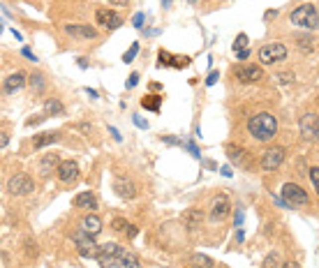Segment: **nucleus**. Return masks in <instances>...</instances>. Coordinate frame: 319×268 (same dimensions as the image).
Instances as JSON below:
<instances>
[{
    "mask_svg": "<svg viewBox=\"0 0 319 268\" xmlns=\"http://www.w3.org/2000/svg\"><path fill=\"white\" fill-rule=\"evenodd\" d=\"M100 262L102 268H144L139 262V257L134 252H127L125 248H120L118 243H104L100 245V252L95 257Z\"/></svg>",
    "mask_w": 319,
    "mask_h": 268,
    "instance_id": "f257e3e1",
    "label": "nucleus"
},
{
    "mask_svg": "<svg viewBox=\"0 0 319 268\" xmlns=\"http://www.w3.org/2000/svg\"><path fill=\"white\" fill-rule=\"evenodd\" d=\"M247 132H250L252 139L261 141V143H268V141H273L275 134H278V121H275L268 111L254 114V116H250V121H247Z\"/></svg>",
    "mask_w": 319,
    "mask_h": 268,
    "instance_id": "f03ea898",
    "label": "nucleus"
},
{
    "mask_svg": "<svg viewBox=\"0 0 319 268\" xmlns=\"http://www.w3.org/2000/svg\"><path fill=\"white\" fill-rule=\"evenodd\" d=\"M289 23L296 28H306V30H317L319 28V12L313 2H306V5H299L289 14Z\"/></svg>",
    "mask_w": 319,
    "mask_h": 268,
    "instance_id": "7ed1b4c3",
    "label": "nucleus"
},
{
    "mask_svg": "<svg viewBox=\"0 0 319 268\" xmlns=\"http://www.w3.org/2000/svg\"><path fill=\"white\" fill-rule=\"evenodd\" d=\"M72 241H74V245H77L81 257H97V252H100V245L95 243L93 234H88V231H83V229L72 236Z\"/></svg>",
    "mask_w": 319,
    "mask_h": 268,
    "instance_id": "20e7f679",
    "label": "nucleus"
},
{
    "mask_svg": "<svg viewBox=\"0 0 319 268\" xmlns=\"http://www.w3.org/2000/svg\"><path fill=\"white\" fill-rule=\"evenodd\" d=\"M287 58V47L280 44V42H273V44H264L259 49V63L261 65H273V63H282Z\"/></svg>",
    "mask_w": 319,
    "mask_h": 268,
    "instance_id": "39448f33",
    "label": "nucleus"
},
{
    "mask_svg": "<svg viewBox=\"0 0 319 268\" xmlns=\"http://www.w3.org/2000/svg\"><path fill=\"white\" fill-rule=\"evenodd\" d=\"M33 190H35V183H33V178L26 176V174H16V176H12V178L7 181V192L14 195V197L30 195Z\"/></svg>",
    "mask_w": 319,
    "mask_h": 268,
    "instance_id": "423d86ee",
    "label": "nucleus"
},
{
    "mask_svg": "<svg viewBox=\"0 0 319 268\" xmlns=\"http://www.w3.org/2000/svg\"><path fill=\"white\" fill-rule=\"evenodd\" d=\"M282 199L289 203L292 208H296V206H306L308 201V192L301 185H296V183H287L285 188H282Z\"/></svg>",
    "mask_w": 319,
    "mask_h": 268,
    "instance_id": "0eeeda50",
    "label": "nucleus"
},
{
    "mask_svg": "<svg viewBox=\"0 0 319 268\" xmlns=\"http://www.w3.org/2000/svg\"><path fill=\"white\" fill-rule=\"evenodd\" d=\"M95 19H97V23H100L104 30H116V28L123 26V16H120L118 12L109 9V7H100V9L95 12Z\"/></svg>",
    "mask_w": 319,
    "mask_h": 268,
    "instance_id": "6e6552de",
    "label": "nucleus"
},
{
    "mask_svg": "<svg viewBox=\"0 0 319 268\" xmlns=\"http://www.w3.org/2000/svg\"><path fill=\"white\" fill-rule=\"evenodd\" d=\"M282 160H285V148L282 146L268 148L264 153V157H261V169H264V171H275V169L282 164Z\"/></svg>",
    "mask_w": 319,
    "mask_h": 268,
    "instance_id": "1a4fd4ad",
    "label": "nucleus"
},
{
    "mask_svg": "<svg viewBox=\"0 0 319 268\" xmlns=\"http://www.w3.org/2000/svg\"><path fill=\"white\" fill-rule=\"evenodd\" d=\"M299 128H301V134H303L306 139H319V116L317 114L301 116Z\"/></svg>",
    "mask_w": 319,
    "mask_h": 268,
    "instance_id": "9d476101",
    "label": "nucleus"
},
{
    "mask_svg": "<svg viewBox=\"0 0 319 268\" xmlns=\"http://www.w3.org/2000/svg\"><path fill=\"white\" fill-rule=\"evenodd\" d=\"M236 79L243 83H257L259 79H264V69L259 65H240L236 67Z\"/></svg>",
    "mask_w": 319,
    "mask_h": 268,
    "instance_id": "9b49d317",
    "label": "nucleus"
},
{
    "mask_svg": "<svg viewBox=\"0 0 319 268\" xmlns=\"http://www.w3.org/2000/svg\"><path fill=\"white\" fill-rule=\"evenodd\" d=\"M229 213H232V203H229V199H227L225 195L215 197V199H213V206H211V220L222 222Z\"/></svg>",
    "mask_w": 319,
    "mask_h": 268,
    "instance_id": "f8f14e48",
    "label": "nucleus"
},
{
    "mask_svg": "<svg viewBox=\"0 0 319 268\" xmlns=\"http://www.w3.org/2000/svg\"><path fill=\"white\" fill-rule=\"evenodd\" d=\"M56 176H58V181L60 183H72L79 178V164L72 160H65V162H60L58 169H56Z\"/></svg>",
    "mask_w": 319,
    "mask_h": 268,
    "instance_id": "ddd939ff",
    "label": "nucleus"
},
{
    "mask_svg": "<svg viewBox=\"0 0 319 268\" xmlns=\"http://www.w3.org/2000/svg\"><path fill=\"white\" fill-rule=\"evenodd\" d=\"M113 190L120 199H134L137 197V185H134L130 178H123V176H116L113 178Z\"/></svg>",
    "mask_w": 319,
    "mask_h": 268,
    "instance_id": "4468645a",
    "label": "nucleus"
},
{
    "mask_svg": "<svg viewBox=\"0 0 319 268\" xmlns=\"http://www.w3.org/2000/svg\"><path fill=\"white\" fill-rule=\"evenodd\" d=\"M183 224H185V229L190 234H194L204 224V210L201 208H187L185 213H183Z\"/></svg>",
    "mask_w": 319,
    "mask_h": 268,
    "instance_id": "2eb2a0df",
    "label": "nucleus"
},
{
    "mask_svg": "<svg viewBox=\"0 0 319 268\" xmlns=\"http://www.w3.org/2000/svg\"><path fill=\"white\" fill-rule=\"evenodd\" d=\"M65 33L77 37V40H95L97 37V30L93 26H83V23H70V26H65Z\"/></svg>",
    "mask_w": 319,
    "mask_h": 268,
    "instance_id": "dca6fc26",
    "label": "nucleus"
},
{
    "mask_svg": "<svg viewBox=\"0 0 319 268\" xmlns=\"http://www.w3.org/2000/svg\"><path fill=\"white\" fill-rule=\"evenodd\" d=\"M23 86H26V74L23 72H14V74H9V76L2 81V90H5L7 95H14Z\"/></svg>",
    "mask_w": 319,
    "mask_h": 268,
    "instance_id": "f3484780",
    "label": "nucleus"
},
{
    "mask_svg": "<svg viewBox=\"0 0 319 268\" xmlns=\"http://www.w3.org/2000/svg\"><path fill=\"white\" fill-rule=\"evenodd\" d=\"M58 139H60L58 132H44V134H37V136H35L33 146H35V150H42V148H47V146H53Z\"/></svg>",
    "mask_w": 319,
    "mask_h": 268,
    "instance_id": "a211bd4d",
    "label": "nucleus"
},
{
    "mask_svg": "<svg viewBox=\"0 0 319 268\" xmlns=\"http://www.w3.org/2000/svg\"><path fill=\"white\" fill-rule=\"evenodd\" d=\"M74 206L83 208V210H95V208H97V199H95V195H90V192H81V195L74 197Z\"/></svg>",
    "mask_w": 319,
    "mask_h": 268,
    "instance_id": "6ab92c4d",
    "label": "nucleus"
},
{
    "mask_svg": "<svg viewBox=\"0 0 319 268\" xmlns=\"http://www.w3.org/2000/svg\"><path fill=\"white\" fill-rule=\"evenodd\" d=\"M81 227H83V231H88V234L97 236L102 231V220L97 217V215H86L83 222H81Z\"/></svg>",
    "mask_w": 319,
    "mask_h": 268,
    "instance_id": "aec40b11",
    "label": "nucleus"
},
{
    "mask_svg": "<svg viewBox=\"0 0 319 268\" xmlns=\"http://www.w3.org/2000/svg\"><path fill=\"white\" fill-rule=\"evenodd\" d=\"M58 164H60L58 155H56V153H47V155H44V160L40 162V174L42 176H49L53 169H58Z\"/></svg>",
    "mask_w": 319,
    "mask_h": 268,
    "instance_id": "412c9836",
    "label": "nucleus"
},
{
    "mask_svg": "<svg viewBox=\"0 0 319 268\" xmlns=\"http://www.w3.org/2000/svg\"><path fill=\"white\" fill-rule=\"evenodd\" d=\"M44 114L47 116H65V107H63V102L60 100H47L44 102Z\"/></svg>",
    "mask_w": 319,
    "mask_h": 268,
    "instance_id": "4be33fe9",
    "label": "nucleus"
},
{
    "mask_svg": "<svg viewBox=\"0 0 319 268\" xmlns=\"http://www.w3.org/2000/svg\"><path fill=\"white\" fill-rule=\"evenodd\" d=\"M160 104H162V95H146L144 100H141V107L148 109V111H160Z\"/></svg>",
    "mask_w": 319,
    "mask_h": 268,
    "instance_id": "5701e85b",
    "label": "nucleus"
},
{
    "mask_svg": "<svg viewBox=\"0 0 319 268\" xmlns=\"http://www.w3.org/2000/svg\"><path fill=\"white\" fill-rule=\"evenodd\" d=\"M190 264H192V268H213V259L206 255H192L190 257Z\"/></svg>",
    "mask_w": 319,
    "mask_h": 268,
    "instance_id": "b1692460",
    "label": "nucleus"
},
{
    "mask_svg": "<svg viewBox=\"0 0 319 268\" xmlns=\"http://www.w3.org/2000/svg\"><path fill=\"white\" fill-rule=\"evenodd\" d=\"M282 259H280L278 252H271V255L264 257V262H261V268H282Z\"/></svg>",
    "mask_w": 319,
    "mask_h": 268,
    "instance_id": "393cba45",
    "label": "nucleus"
},
{
    "mask_svg": "<svg viewBox=\"0 0 319 268\" xmlns=\"http://www.w3.org/2000/svg\"><path fill=\"white\" fill-rule=\"evenodd\" d=\"M158 65L160 67H171V63H173V56L171 54H166L164 49H160V54H158Z\"/></svg>",
    "mask_w": 319,
    "mask_h": 268,
    "instance_id": "a878e982",
    "label": "nucleus"
},
{
    "mask_svg": "<svg viewBox=\"0 0 319 268\" xmlns=\"http://www.w3.org/2000/svg\"><path fill=\"white\" fill-rule=\"evenodd\" d=\"M137 54H139V42H132V47H130V51H125L123 61H125V63H132L134 58H137Z\"/></svg>",
    "mask_w": 319,
    "mask_h": 268,
    "instance_id": "bb28decb",
    "label": "nucleus"
},
{
    "mask_svg": "<svg viewBox=\"0 0 319 268\" xmlns=\"http://www.w3.org/2000/svg\"><path fill=\"white\" fill-rule=\"evenodd\" d=\"M245 47H247V35H245V33H240L239 37H236V42H234V51L239 54V51H243Z\"/></svg>",
    "mask_w": 319,
    "mask_h": 268,
    "instance_id": "cd10ccee",
    "label": "nucleus"
},
{
    "mask_svg": "<svg viewBox=\"0 0 319 268\" xmlns=\"http://www.w3.org/2000/svg\"><path fill=\"white\" fill-rule=\"evenodd\" d=\"M30 86H33V90H42L44 88V76L42 74H33L30 76Z\"/></svg>",
    "mask_w": 319,
    "mask_h": 268,
    "instance_id": "c85d7f7f",
    "label": "nucleus"
},
{
    "mask_svg": "<svg viewBox=\"0 0 319 268\" xmlns=\"http://www.w3.org/2000/svg\"><path fill=\"white\" fill-rule=\"evenodd\" d=\"M111 227L116 229V231H127V227H130V222L123 220V217H116V220L111 222Z\"/></svg>",
    "mask_w": 319,
    "mask_h": 268,
    "instance_id": "c756f323",
    "label": "nucleus"
},
{
    "mask_svg": "<svg viewBox=\"0 0 319 268\" xmlns=\"http://www.w3.org/2000/svg\"><path fill=\"white\" fill-rule=\"evenodd\" d=\"M310 181H313L315 192L319 195V167H313V169H310Z\"/></svg>",
    "mask_w": 319,
    "mask_h": 268,
    "instance_id": "7c9ffc66",
    "label": "nucleus"
},
{
    "mask_svg": "<svg viewBox=\"0 0 319 268\" xmlns=\"http://www.w3.org/2000/svg\"><path fill=\"white\" fill-rule=\"evenodd\" d=\"M187 65H190V58H187V56H173L171 67H187Z\"/></svg>",
    "mask_w": 319,
    "mask_h": 268,
    "instance_id": "2f4dec72",
    "label": "nucleus"
},
{
    "mask_svg": "<svg viewBox=\"0 0 319 268\" xmlns=\"http://www.w3.org/2000/svg\"><path fill=\"white\" fill-rule=\"evenodd\" d=\"M132 121H134V125H137V128H139V130H146V128H148V123L144 121L141 116H137V114L132 116Z\"/></svg>",
    "mask_w": 319,
    "mask_h": 268,
    "instance_id": "473e14b6",
    "label": "nucleus"
},
{
    "mask_svg": "<svg viewBox=\"0 0 319 268\" xmlns=\"http://www.w3.org/2000/svg\"><path fill=\"white\" fill-rule=\"evenodd\" d=\"M299 47L303 49V51H310V49H313V44H310V37H299Z\"/></svg>",
    "mask_w": 319,
    "mask_h": 268,
    "instance_id": "72a5a7b5",
    "label": "nucleus"
},
{
    "mask_svg": "<svg viewBox=\"0 0 319 268\" xmlns=\"http://www.w3.org/2000/svg\"><path fill=\"white\" fill-rule=\"evenodd\" d=\"M137 83H139V74L132 72V74H130V79H127V88H134Z\"/></svg>",
    "mask_w": 319,
    "mask_h": 268,
    "instance_id": "f704fd0d",
    "label": "nucleus"
},
{
    "mask_svg": "<svg viewBox=\"0 0 319 268\" xmlns=\"http://www.w3.org/2000/svg\"><path fill=\"white\" fill-rule=\"evenodd\" d=\"M21 56H26V58H28V61H37V56H35L33 54V51H30V49H28V47H23V49H21Z\"/></svg>",
    "mask_w": 319,
    "mask_h": 268,
    "instance_id": "c9c22d12",
    "label": "nucleus"
},
{
    "mask_svg": "<svg viewBox=\"0 0 319 268\" xmlns=\"http://www.w3.org/2000/svg\"><path fill=\"white\" fill-rule=\"evenodd\" d=\"M132 23H134V28H144V14H134V19H132Z\"/></svg>",
    "mask_w": 319,
    "mask_h": 268,
    "instance_id": "e433bc0d",
    "label": "nucleus"
},
{
    "mask_svg": "<svg viewBox=\"0 0 319 268\" xmlns=\"http://www.w3.org/2000/svg\"><path fill=\"white\" fill-rule=\"evenodd\" d=\"M278 79L282 81V83H292V81H294V74H289V72H285V74H278Z\"/></svg>",
    "mask_w": 319,
    "mask_h": 268,
    "instance_id": "4c0bfd02",
    "label": "nucleus"
},
{
    "mask_svg": "<svg viewBox=\"0 0 319 268\" xmlns=\"http://www.w3.org/2000/svg\"><path fill=\"white\" fill-rule=\"evenodd\" d=\"M218 79H220V72H211L208 74V79H206V86H213Z\"/></svg>",
    "mask_w": 319,
    "mask_h": 268,
    "instance_id": "58836bf2",
    "label": "nucleus"
},
{
    "mask_svg": "<svg viewBox=\"0 0 319 268\" xmlns=\"http://www.w3.org/2000/svg\"><path fill=\"white\" fill-rule=\"evenodd\" d=\"M185 148H187V150H190V153L194 155V157H201V153H199V148L194 146V143H185Z\"/></svg>",
    "mask_w": 319,
    "mask_h": 268,
    "instance_id": "ea45409f",
    "label": "nucleus"
},
{
    "mask_svg": "<svg viewBox=\"0 0 319 268\" xmlns=\"http://www.w3.org/2000/svg\"><path fill=\"white\" fill-rule=\"evenodd\" d=\"M273 201H275V203H278L280 208H292V206H289V203H287L285 199H280V197H275V195H273Z\"/></svg>",
    "mask_w": 319,
    "mask_h": 268,
    "instance_id": "a19ab883",
    "label": "nucleus"
},
{
    "mask_svg": "<svg viewBox=\"0 0 319 268\" xmlns=\"http://www.w3.org/2000/svg\"><path fill=\"white\" fill-rule=\"evenodd\" d=\"M162 141H164V143H169V146H178V143H180V141L173 139V136H162Z\"/></svg>",
    "mask_w": 319,
    "mask_h": 268,
    "instance_id": "79ce46f5",
    "label": "nucleus"
},
{
    "mask_svg": "<svg viewBox=\"0 0 319 268\" xmlns=\"http://www.w3.org/2000/svg\"><path fill=\"white\" fill-rule=\"evenodd\" d=\"M109 5H118V7H127L130 0H109Z\"/></svg>",
    "mask_w": 319,
    "mask_h": 268,
    "instance_id": "37998d69",
    "label": "nucleus"
},
{
    "mask_svg": "<svg viewBox=\"0 0 319 268\" xmlns=\"http://www.w3.org/2000/svg\"><path fill=\"white\" fill-rule=\"evenodd\" d=\"M236 227H243V210L236 213Z\"/></svg>",
    "mask_w": 319,
    "mask_h": 268,
    "instance_id": "c03bdc74",
    "label": "nucleus"
},
{
    "mask_svg": "<svg viewBox=\"0 0 319 268\" xmlns=\"http://www.w3.org/2000/svg\"><path fill=\"white\" fill-rule=\"evenodd\" d=\"M127 236H130V238H134V236H137V227H132V224H130V227H127V231H125Z\"/></svg>",
    "mask_w": 319,
    "mask_h": 268,
    "instance_id": "a18cd8bd",
    "label": "nucleus"
},
{
    "mask_svg": "<svg viewBox=\"0 0 319 268\" xmlns=\"http://www.w3.org/2000/svg\"><path fill=\"white\" fill-rule=\"evenodd\" d=\"M282 268H301V264H296V262H285V266Z\"/></svg>",
    "mask_w": 319,
    "mask_h": 268,
    "instance_id": "49530a36",
    "label": "nucleus"
},
{
    "mask_svg": "<svg viewBox=\"0 0 319 268\" xmlns=\"http://www.w3.org/2000/svg\"><path fill=\"white\" fill-rule=\"evenodd\" d=\"M247 56H250V51H247V49H243V51H239V58H240V61H245Z\"/></svg>",
    "mask_w": 319,
    "mask_h": 268,
    "instance_id": "de8ad7c7",
    "label": "nucleus"
},
{
    "mask_svg": "<svg viewBox=\"0 0 319 268\" xmlns=\"http://www.w3.org/2000/svg\"><path fill=\"white\" fill-rule=\"evenodd\" d=\"M275 14H278V12H275V9H268V12H266V16H264V19H266V21H271L273 16H275Z\"/></svg>",
    "mask_w": 319,
    "mask_h": 268,
    "instance_id": "09e8293b",
    "label": "nucleus"
},
{
    "mask_svg": "<svg viewBox=\"0 0 319 268\" xmlns=\"http://www.w3.org/2000/svg\"><path fill=\"white\" fill-rule=\"evenodd\" d=\"M109 132L113 134V139H116V141H120V139H123V136H120V134H118V130H116V128H111V130H109Z\"/></svg>",
    "mask_w": 319,
    "mask_h": 268,
    "instance_id": "8fccbe9b",
    "label": "nucleus"
},
{
    "mask_svg": "<svg viewBox=\"0 0 319 268\" xmlns=\"http://www.w3.org/2000/svg\"><path fill=\"white\" fill-rule=\"evenodd\" d=\"M220 171H222V176H227V178L232 176V169H229V167H222V169H220Z\"/></svg>",
    "mask_w": 319,
    "mask_h": 268,
    "instance_id": "3c124183",
    "label": "nucleus"
},
{
    "mask_svg": "<svg viewBox=\"0 0 319 268\" xmlns=\"http://www.w3.org/2000/svg\"><path fill=\"white\" fill-rule=\"evenodd\" d=\"M86 93L93 97V100H97V90H90V88H86Z\"/></svg>",
    "mask_w": 319,
    "mask_h": 268,
    "instance_id": "603ef678",
    "label": "nucleus"
},
{
    "mask_svg": "<svg viewBox=\"0 0 319 268\" xmlns=\"http://www.w3.org/2000/svg\"><path fill=\"white\" fill-rule=\"evenodd\" d=\"M79 67H81V69H86V67H88V63H86V58H79Z\"/></svg>",
    "mask_w": 319,
    "mask_h": 268,
    "instance_id": "864d4df0",
    "label": "nucleus"
},
{
    "mask_svg": "<svg viewBox=\"0 0 319 268\" xmlns=\"http://www.w3.org/2000/svg\"><path fill=\"white\" fill-rule=\"evenodd\" d=\"M171 5V0H162V7H169Z\"/></svg>",
    "mask_w": 319,
    "mask_h": 268,
    "instance_id": "5fc2aeb1",
    "label": "nucleus"
},
{
    "mask_svg": "<svg viewBox=\"0 0 319 268\" xmlns=\"http://www.w3.org/2000/svg\"><path fill=\"white\" fill-rule=\"evenodd\" d=\"M187 2H190V5H194V2H199V0H187Z\"/></svg>",
    "mask_w": 319,
    "mask_h": 268,
    "instance_id": "6e6d98bb",
    "label": "nucleus"
}]
</instances>
